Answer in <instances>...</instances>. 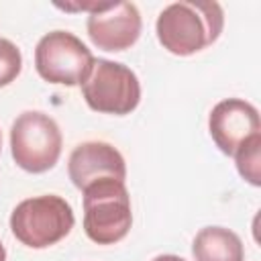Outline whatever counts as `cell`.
<instances>
[{
	"mask_svg": "<svg viewBox=\"0 0 261 261\" xmlns=\"http://www.w3.org/2000/svg\"><path fill=\"white\" fill-rule=\"evenodd\" d=\"M224 29V10L218 2H171L155 22L159 45L177 57H190L218 41Z\"/></svg>",
	"mask_w": 261,
	"mask_h": 261,
	"instance_id": "1",
	"label": "cell"
},
{
	"mask_svg": "<svg viewBox=\"0 0 261 261\" xmlns=\"http://www.w3.org/2000/svg\"><path fill=\"white\" fill-rule=\"evenodd\" d=\"M84 232L96 245H116L133 226L130 194L120 179H100L82 190Z\"/></svg>",
	"mask_w": 261,
	"mask_h": 261,
	"instance_id": "2",
	"label": "cell"
},
{
	"mask_svg": "<svg viewBox=\"0 0 261 261\" xmlns=\"http://www.w3.org/2000/svg\"><path fill=\"white\" fill-rule=\"evenodd\" d=\"M75 224L69 202L57 194L33 196L18 202L10 214L14 239L29 249H47L63 241Z\"/></svg>",
	"mask_w": 261,
	"mask_h": 261,
	"instance_id": "3",
	"label": "cell"
},
{
	"mask_svg": "<svg viewBox=\"0 0 261 261\" xmlns=\"http://www.w3.org/2000/svg\"><path fill=\"white\" fill-rule=\"evenodd\" d=\"M63 137L53 116L41 110H24L10 126V153L14 163L29 173L53 169L61 157Z\"/></svg>",
	"mask_w": 261,
	"mask_h": 261,
	"instance_id": "4",
	"label": "cell"
},
{
	"mask_svg": "<svg viewBox=\"0 0 261 261\" xmlns=\"http://www.w3.org/2000/svg\"><path fill=\"white\" fill-rule=\"evenodd\" d=\"M82 96L94 112L124 116L139 106L141 84L137 73L124 63L94 59L92 71L82 84Z\"/></svg>",
	"mask_w": 261,
	"mask_h": 261,
	"instance_id": "5",
	"label": "cell"
},
{
	"mask_svg": "<svg viewBox=\"0 0 261 261\" xmlns=\"http://www.w3.org/2000/svg\"><path fill=\"white\" fill-rule=\"evenodd\" d=\"M94 55L86 43L69 31H51L35 47V69L55 86H82L94 65Z\"/></svg>",
	"mask_w": 261,
	"mask_h": 261,
	"instance_id": "6",
	"label": "cell"
},
{
	"mask_svg": "<svg viewBox=\"0 0 261 261\" xmlns=\"http://www.w3.org/2000/svg\"><path fill=\"white\" fill-rule=\"evenodd\" d=\"M86 31L94 47L120 53L130 49L143 31L141 12L133 2H94L88 14Z\"/></svg>",
	"mask_w": 261,
	"mask_h": 261,
	"instance_id": "7",
	"label": "cell"
},
{
	"mask_svg": "<svg viewBox=\"0 0 261 261\" xmlns=\"http://www.w3.org/2000/svg\"><path fill=\"white\" fill-rule=\"evenodd\" d=\"M208 133L218 151L232 157L245 141L261 133L259 110L243 98L220 100L208 114Z\"/></svg>",
	"mask_w": 261,
	"mask_h": 261,
	"instance_id": "8",
	"label": "cell"
},
{
	"mask_svg": "<svg viewBox=\"0 0 261 261\" xmlns=\"http://www.w3.org/2000/svg\"><path fill=\"white\" fill-rule=\"evenodd\" d=\"M67 175L77 190L100 179H126V163L122 153L104 141H86L73 147L67 159Z\"/></svg>",
	"mask_w": 261,
	"mask_h": 261,
	"instance_id": "9",
	"label": "cell"
},
{
	"mask_svg": "<svg viewBox=\"0 0 261 261\" xmlns=\"http://www.w3.org/2000/svg\"><path fill=\"white\" fill-rule=\"evenodd\" d=\"M196 261H245L241 237L224 226H204L192 241Z\"/></svg>",
	"mask_w": 261,
	"mask_h": 261,
	"instance_id": "10",
	"label": "cell"
},
{
	"mask_svg": "<svg viewBox=\"0 0 261 261\" xmlns=\"http://www.w3.org/2000/svg\"><path fill=\"white\" fill-rule=\"evenodd\" d=\"M234 165H237V171L239 175L259 188L261 186V133L251 137L249 141H245L237 151H234Z\"/></svg>",
	"mask_w": 261,
	"mask_h": 261,
	"instance_id": "11",
	"label": "cell"
},
{
	"mask_svg": "<svg viewBox=\"0 0 261 261\" xmlns=\"http://www.w3.org/2000/svg\"><path fill=\"white\" fill-rule=\"evenodd\" d=\"M22 69V53L10 41L0 37V88L10 86Z\"/></svg>",
	"mask_w": 261,
	"mask_h": 261,
	"instance_id": "12",
	"label": "cell"
},
{
	"mask_svg": "<svg viewBox=\"0 0 261 261\" xmlns=\"http://www.w3.org/2000/svg\"><path fill=\"white\" fill-rule=\"evenodd\" d=\"M151 261H186V259L179 257V255H171V253H167V255H157V257H153Z\"/></svg>",
	"mask_w": 261,
	"mask_h": 261,
	"instance_id": "13",
	"label": "cell"
},
{
	"mask_svg": "<svg viewBox=\"0 0 261 261\" xmlns=\"http://www.w3.org/2000/svg\"><path fill=\"white\" fill-rule=\"evenodd\" d=\"M0 261H6V249L2 245V241H0Z\"/></svg>",
	"mask_w": 261,
	"mask_h": 261,
	"instance_id": "14",
	"label": "cell"
},
{
	"mask_svg": "<svg viewBox=\"0 0 261 261\" xmlns=\"http://www.w3.org/2000/svg\"><path fill=\"white\" fill-rule=\"evenodd\" d=\"M0 151H2V135H0Z\"/></svg>",
	"mask_w": 261,
	"mask_h": 261,
	"instance_id": "15",
	"label": "cell"
}]
</instances>
